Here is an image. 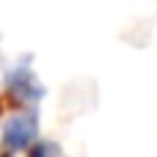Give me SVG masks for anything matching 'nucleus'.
<instances>
[{
  "label": "nucleus",
  "instance_id": "nucleus-3",
  "mask_svg": "<svg viewBox=\"0 0 157 157\" xmlns=\"http://www.w3.org/2000/svg\"><path fill=\"white\" fill-rule=\"evenodd\" d=\"M25 157H61V149L52 141H39L36 146H30L25 152Z\"/></svg>",
  "mask_w": 157,
  "mask_h": 157
},
{
  "label": "nucleus",
  "instance_id": "nucleus-1",
  "mask_svg": "<svg viewBox=\"0 0 157 157\" xmlns=\"http://www.w3.org/2000/svg\"><path fill=\"white\" fill-rule=\"evenodd\" d=\"M39 144V116L33 108H25L8 116L0 127V146L6 155H25Z\"/></svg>",
  "mask_w": 157,
  "mask_h": 157
},
{
  "label": "nucleus",
  "instance_id": "nucleus-2",
  "mask_svg": "<svg viewBox=\"0 0 157 157\" xmlns=\"http://www.w3.org/2000/svg\"><path fill=\"white\" fill-rule=\"evenodd\" d=\"M6 91L22 105V108H33L44 99V86L39 83V77L33 75V69L28 63H19L14 66L8 75H6Z\"/></svg>",
  "mask_w": 157,
  "mask_h": 157
}]
</instances>
